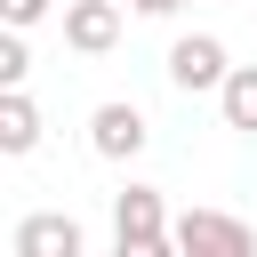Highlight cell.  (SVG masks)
Returning <instances> with one entry per match:
<instances>
[{"instance_id":"1","label":"cell","mask_w":257,"mask_h":257,"mask_svg":"<svg viewBox=\"0 0 257 257\" xmlns=\"http://www.w3.org/2000/svg\"><path fill=\"white\" fill-rule=\"evenodd\" d=\"M112 249H120V257H169V249H177V225H169V209H161L153 185L112 193Z\"/></svg>"},{"instance_id":"2","label":"cell","mask_w":257,"mask_h":257,"mask_svg":"<svg viewBox=\"0 0 257 257\" xmlns=\"http://www.w3.org/2000/svg\"><path fill=\"white\" fill-rule=\"evenodd\" d=\"M177 249H185V257H249L257 233H249L241 217H225V209H185V217H177Z\"/></svg>"},{"instance_id":"3","label":"cell","mask_w":257,"mask_h":257,"mask_svg":"<svg viewBox=\"0 0 257 257\" xmlns=\"http://www.w3.org/2000/svg\"><path fill=\"white\" fill-rule=\"evenodd\" d=\"M225 72H233V64H225V40H217V32H185V40L169 48V80H177L185 96L225 88Z\"/></svg>"},{"instance_id":"4","label":"cell","mask_w":257,"mask_h":257,"mask_svg":"<svg viewBox=\"0 0 257 257\" xmlns=\"http://www.w3.org/2000/svg\"><path fill=\"white\" fill-rule=\"evenodd\" d=\"M145 137H153V128H145V112H137V104H96V120H88V145H96L104 161H137V153H145Z\"/></svg>"},{"instance_id":"5","label":"cell","mask_w":257,"mask_h":257,"mask_svg":"<svg viewBox=\"0 0 257 257\" xmlns=\"http://www.w3.org/2000/svg\"><path fill=\"white\" fill-rule=\"evenodd\" d=\"M8 249H16V257H80L88 241H80V225H72V217L40 209V217H24V225L8 233Z\"/></svg>"},{"instance_id":"6","label":"cell","mask_w":257,"mask_h":257,"mask_svg":"<svg viewBox=\"0 0 257 257\" xmlns=\"http://www.w3.org/2000/svg\"><path fill=\"white\" fill-rule=\"evenodd\" d=\"M112 40H120V0H72V8H64V48L104 56Z\"/></svg>"},{"instance_id":"7","label":"cell","mask_w":257,"mask_h":257,"mask_svg":"<svg viewBox=\"0 0 257 257\" xmlns=\"http://www.w3.org/2000/svg\"><path fill=\"white\" fill-rule=\"evenodd\" d=\"M40 145V112L24 88H0V153H32Z\"/></svg>"},{"instance_id":"8","label":"cell","mask_w":257,"mask_h":257,"mask_svg":"<svg viewBox=\"0 0 257 257\" xmlns=\"http://www.w3.org/2000/svg\"><path fill=\"white\" fill-rule=\"evenodd\" d=\"M217 112H225V128H249V137H257V64H233V72H225Z\"/></svg>"},{"instance_id":"9","label":"cell","mask_w":257,"mask_h":257,"mask_svg":"<svg viewBox=\"0 0 257 257\" xmlns=\"http://www.w3.org/2000/svg\"><path fill=\"white\" fill-rule=\"evenodd\" d=\"M24 72H32V56H24V24H8V40H0V88H24Z\"/></svg>"},{"instance_id":"10","label":"cell","mask_w":257,"mask_h":257,"mask_svg":"<svg viewBox=\"0 0 257 257\" xmlns=\"http://www.w3.org/2000/svg\"><path fill=\"white\" fill-rule=\"evenodd\" d=\"M0 16H8V24H40V16H48V0H0Z\"/></svg>"},{"instance_id":"11","label":"cell","mask_w":257,"mask_h":257,"mask_svg":"<svg viewBox=\"0 0 257 257\" xmlns=\"http://www.w3.org/2000/svg\"><path fill=\"white\" fill-rule=\"evenodd\" d=\"M128 8H137V16H177L185 0H128Z\"/></svg>"}]
</instances>
